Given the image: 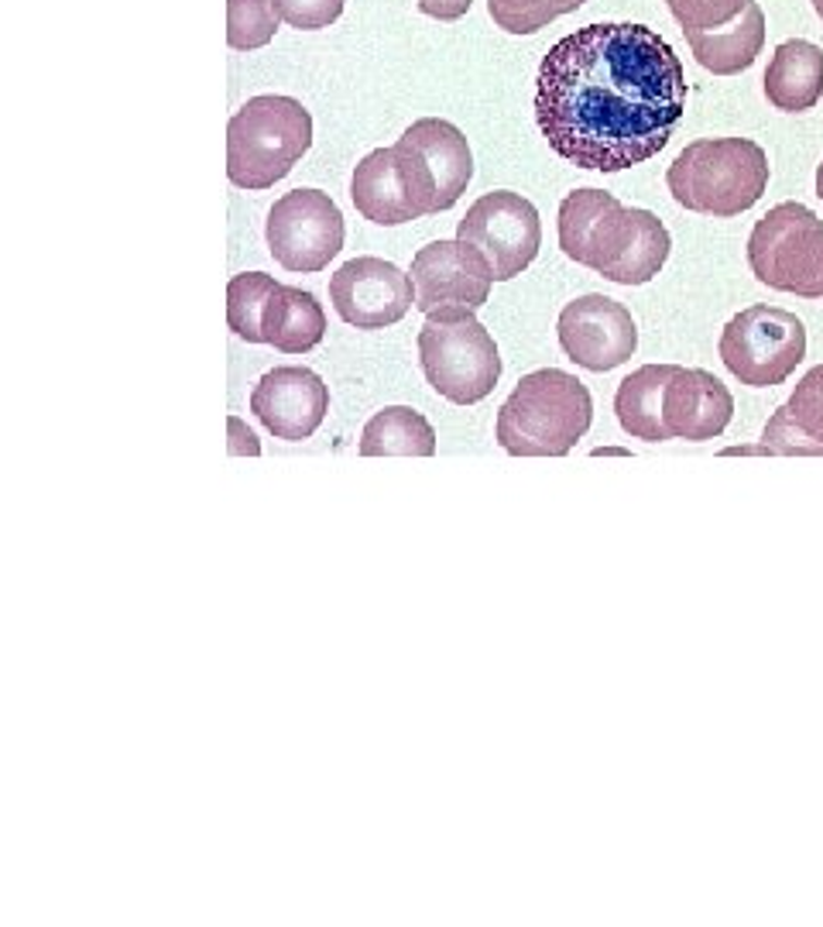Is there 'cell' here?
I'll return each instance as SVG.
<instances>
[{
    "mask_svg": "<svg viewBox=\"0 0 823 927\" xmlns=\"http://www.w3.org/2000/svg\"><path fill=\"white\" fill-rule=\"evenodd\" d=\"M683 62L659 32L604 21L560 38L539 65L536 121L560 158L625 172L670 145L686 114Z\"/></svg>",
    "mask_w": 823,
    "mask_h": 927,
    "instance_id": "obj_1",
    "label": "cell"
},
{
    "mask_svg": "<svg viewBox=\"0 0 823 927\" xmlns=\"http://www.w3.org/2000/svg\"><path fill=\"white\" fill-rule=\"evenodd\" d=\"M560 247L607 282L646 285L670 261L673 237L655 214L631 210L604 190H577L560 203Z\"/></svg>",
    "mask_w": 823,
    "mask_h": 927,
    "instance_id": "obj_2",
    "label": "cell"
},
{
    "mask_svg": "<svg viewBox=\"0 0 823 927\" xmlns=\"http://www.w3.org/2000/svg\"><path fill=\"white\" fill-rule=\"evenodd\" d=\"M593 423L590 389L577 375L539 368L501 402L494 437L512 458H566Z\"/></svg>",
    "mask_w": 823,
    "mask_h": 927,
    "instance_id": "obj_3",
    "label": "cell"
},
{
    "mask_svg": "<svg viewBox=\"0 0 823 927\" xmlns=\"http://www.w3.org/2000/svg\"><path fill=\"white\" fill-rule=\"evenodd\" d=\"M679 207L703 217H738L769 190V158L748 138L690 142L666 172Z\"/></svg>",
    "mask_w": 823,
    "mask_h": 927,
    "instance_id": "obj_4",
    "label": "cell"
},
{
    "mask_svg": "<svg viewBox=\"0 0 823 927\" xmlns=\"http://www.w3.org/2000/svg\"><path fill=\"white\" fill-rule=\"evenodd\" d=\"M312 145V118L295 97H250L226 124V179L247 193L271 190Z\"/></svg>",
    "mask_w": 823,
    "mask_h": 927,
    "instance_id": "obj_5",
    "label": "cell"
},
{
    "mask_svg": "<svg viewBox=\"0 0 823 927\" xmlns=\"http://www.w3.org/2000/svg\"><path fill=\"white\" fill-rule=\"evenodd\" d=\"M426 381L453 405H474L498 389L501 354L488 327L470 309L426 313L419 330Z\"/></svg>",
    "mask_w": 823,
    "mask_h": 927,
    "instance_id": "obj_6",
    "label": "cell"
},
{
    "mask_svg": "<svg viewBox=\"0 0 823 927\" xmlns=\"http://www.w3.org/2000/svg\"><path fill=\"white\" fill-rule=\"evenodd\" d=\"M754 279L799 300H823V220L803 203L772 207L748 237Z\"/></svg>",
    "mask_w": 823,
    "mask_h": 927,
    "instance_id": "obj_7",
    "label": "cell"
},
{
    "mask_svg": "<svg viewBox=\"0 0 823 927\" xmlns=\"http://www.w3.org/2000/svg\"><path fill=\"white\" fill-rule=\"evenodd\" d=\"M351 199L364 220L381 228H398V223L440 214L437 179L426 158L405 138L360 158L351 179Z\"/></svg>",
    "mask_w": 823,
    "mask_h": 927,
    "instance_id": "obj_8",
    "label": "cell"
},
{
    "mask_svg": "<svg viewBox=\"0 0 823 927\" xmlns=\"http://www.w3.org/2000/svg\"><path fill=\"white\" fill-rule=\"evenodd\" d=\"M807 357V327L796 313L779 306H748L721 333V361L741 386L772 389Z\"/></svg>",
    "mask_w": 823,
    "mask_h": 927,
    "instance_id": "obj_9",
    "label": "cell"
},
{
    "mask_svg": "<svg viewBox=\"0 0 823 927\" xmlns=\"http://www.w3.org/2000/svg\"><path fill=\"white\" fill-rule=\"evenodd\" d=\"M268 252L288 271H323L343 252V214L323 190H292L268 210Z\"/></svg>",
    "mask_w": 823,
    "mask_h": 927,
    "instance_id": "obj_10",
    "label": "cell"
},
{
    "mask_svg": "<svg viewBox=\"0 0 823 927\" xmlns=\"http://www.w3.org/2000/svg\"><path fill=\"white\" fill-rule=\"evenodd\" d=\"M456 237L488 258L494 282H508L529 268L542 247V220L529 199L494 190L484 193L456 223Z\"/></svg>",
    "mask_w": 823,
    "mask_h": 927,
    "instance_id": "obj_11",
    "label": "cell"
},
{
    "mask_svg": "<svg viewBox=\"0 0 823 927\" xmlns=\"http://www.w3.org/2000/svg\"><path fill=\"white\" fill-rule=\"evenodd\" d=\"M408 279L412 289H416V309L422 313H437V309L477 313L491 296L494 271L474 244L453 237L419 247L416 258H412Z\"/></svg>",
    "mask_w": 823,
    "mask_h": 927,
    "instance_id": "obj_12",
    "label": "cell"
},
{
    "mask_svg": "<svg viewBox=\"0 0 823 927\" xmlns=\"http://www.w3.org/2000/svg\"><path fill=\"white\" fill-rule=\"evenodd\" d=\"M330 303L343 324L357 330H384L405 320V313L416 306V289L398 265L364 255L333 271Z\"/></svg>",
    "mask_w": 823,
    "mask_h": 927,
    "instance_id": "obj_13",
    "label": "cell"
},
{
    "mask_svg": "<svg viewBox=\"0 0 823 927\" xmlns=\"http://www.w3.org/2000/svg\"><path fill=\"white\" fill-rule=\"evenodd\" d=\"M560 347L574 365L587 371H614L638 351V327L625 303L590 292L560 313Z\"/></svg>",
    "mask_w": 823,
    "mask_h": 927,
    "instance_id": "obj_14",
    "label": "cell"
},
{
    "mask_svg": "<svg viewBox=\"0 0 823 927\" xmlns=\"http://www.w3.org/2000/svg\"><path fill=\"white\" fill-rule=\"evenodd\" d=\"M250 413H255L271 437L299 443L309 440L330 413V389L312 368H274L258 378L250 392Z\"/></svg>",
    "mask_w": 823,
    "mask_h": 927,
    "instance_id": "obj_15",
    "label": "cell"
},
{
    "mask_svg": "<svg viewBox=\"0 0 823 927\" xmlns=\"http://www.w3.org/2000/svg\"><path fill=\"white\" fill-rule=\"evenodd\" d=\"M730 416H735V399L717 375L703 368H673L666 395H662V419H666L670 440H714L727 429Z\"/></svg>",
    "mask_w": 823,
    "mask_h": 927,
    "instance_id": "obj_16",
    "label": "cell"
},
{
    "mask_svg": "<svg viewBox=\"0 0 823 927\" xmlns=\"http://www.w3.org/2000/svg\"><path fill=\"white\" fill-rule=\"evenodd\" d=\"M741 454L823 458V365L796 381L789 402L765 423L762 447H745Z\"/></svg>",
    "mask_w": 823,
    "mask_h": 927,
    "instance_id": "obj_17",
    "label": "cell"
},
{
    "mask_svg": "<svg viewBox=\"0 0 823 927\" xmlns=\"http://www.w3.org/2000/svg\"><path fill=\"white\" fill-rule=\"evenodd\" d=\"M402 138L426 158L432 179H437L440 214L450 210L453 203L467 193L470 179H474V155H470L464 131L443 118H422L412 124Z\"/></svg>",
    "mask_w": 823,
    "mask_h": 927,
    "instance_id": "obj_18",
    "label": "cell"
},
{
    "mask_svg": "<svg viewBox=\"0 0 823 927\" xmlns=\"http://www.w3.org/2000/svg\"><path fill=\"white\" fill-rule=\"evenodd\" d=\"M765 97L783 114H803L823 97V49L807 38L783 41L765 70Z\"/></svg>",
    "mask_w": 823,
    "mask_h": 927,
    "instance_id": "obj_19",
    "label": "cell"
},
{
    "mask_svg": "<svg viewBox=\"0 0 823 927\" xmlns=\"http://www.w3.org/2000/svg\"><path fill=\"white\" fill-rule=\"evenodd\" d=\"M686 41H690L693 59L703 70H711L714 76H738L751 70L754 59L762 52L765 14L754 0H748L745 11L735 21H727V25L711 28V32H686Z\"/></svg>",
    "mask_w": 823,
    "mask_h": 927,
    "instance_id": "obj_20",
    "label": "cell"
},
{
    "mask_svg": "<svg viewBox=\"0 0 823 927\" xmlns=\"http://www.w3.org/2000/svg\"><path fill=\"white\" fill-rule=\"evenodd\" d=\"M265 344L282 354H309L327 337V313L312 292L299 285H274L261 316Z\"/></svg>",
    "mask_w": 823,
    "mask_h": 927,
    "instance_id": "obj_21",
    "label": "cell"
},
{
    "mask_svg": "<svg viewBox=\"0 0 823 927\" xmlns=\"http://www.w3.org/2000/svg\"><path fill=\"white\" fill-rule=\"evenodd\" d=\"M673 368L676 365H642L617 386L614 413L628 437L646 443L670 440L666 419H662V395H666V381Z\"/></svg>",
    "mask_w": 823,
    "mask_h": 927,
    "instance_id": "obj_22",
    "label": "cell"
},
{
    "mask_svg": "<svg viewBox=\"0 0 823 927\" xmlns=\"http://www.w3.org/2000/svg\"><path fill=\"white\" fill-rule=\"evenodd\" d=\"M357 450L360 458H432L437 454V429L408 405H384L364 426Z\"/></svg>",
    "mask_w": 823,
    "mask_h": 927,
    "instance_id": "obj_23",
    "label": "cell"
},
{
    "mask_svg": "<svg viewBox=\"0 0 823 927\" xmlns=\"http://www.w3.org/2000/svg\"><path fill=\"white\" fill-rule=\"evenodd\" d=\"M274 276L268 271H244V276H234L231 285H226V324L231 330L247 344H265L261 333V316L265 306L274 292Z\"/></svg>",
    "mask_w": 823,
    "mask_h": 927,
    "instance_id": "obj_24",
    "label": "cell"
},
{
    "mask_svg": "<svg viewBox=\"0 0 823 927\" xmlns=\"http://www.w3.org/2000/svg\"><path fill=\"white\" fill-rule=\"evenodd\" d=\"M587 0H488L494 25L508 35H536L556 17L574 14Z\"/></svg>",
    "mask_w": 823,
    "mask_h": 927,
    "instance_id": "obj_25",
    "label": "cell"
},
{
    "mask_svg": "<svg viewBox=\"0 0 823 927\" xmlns=\"http://www.w3.org/2000/svg\"><path fill=\"white\" fill-rule=\"evenodd\" d=\"M279 32V14L271 0H226V45L237 52H255Z\"/></svg>",
    "mask_w": 823,
    "mask_h": 927,
    "instance_id": "obj_26",
    "label": "cell"
},
{
    "mask_svg": "<svg viewBox=\"0 0 823 927\" xmlns=\"http://www.w3.org/2000/svg\"><path fill=\"white\" fill-rule=\"evenodd\" d=\"M748 0H666L670 14L683 25V32H711L745 11Z\"/></svg>",
    "mask_w": 823,
    "mask_h": 927,
    "instance_id": "obj_27",
    "label": "cell"
},
{
    "mask_svg": "<svg viewBox=\"0 0 823 927\" xmlns=\"http://www.w3.org/2000/svg\"><path fill=\"white\" fill-rule=\"evenodd\" d=\"M343 4H347V0H271L279 21H285V25L299 28V32L330 28L343 14Z\"/></svg>",
    "mask_w": 823,
    "mask_h": 927,
    "instance_id": "obj_28",
    "label": "cell"
},
{
    "mask_svg": "<svg viewBox=\"0 0 823 927\" xmlns=\"http://www.w3.org/2000/svg\"><path fill=\"white\" fill-rule=\"evenodd\" d=\"M474 8V0H419V11L437 21H456Z\"/></svg>",
    "mask_w": 823,
    "mask_h": 927,
    "instance_id": "obj_29",
    "label": "cell"
},
{
    "mask_svg": "<svg viewBox=\"0 0 823 927\" xmlns=\"http://www.w3.org/2000/svg\"><path fill=\"white\" fill-rule=\"evenodd\" d=\"M816 196L823 199V166L816 169Z\"/></svg>",
    "mask_w": 823,
    "mask_h": 927,
    "instance_id": "obj_30",
    "label": "cell"
},
{
    "mask_svg": "<svg viewBox=\"0 0 823 927\" xmlns=\"http://www.w3.org/2000/svg\"><path fill=\"white\" fill-rule=\"evenodd\" d=\"M813 11L820 14V21H823V0H813Z\"/></svg>",
    "mask_w": 823,
    "mask_h": 927,
    "instance_id": "obj_31",
    "label": "cell"
}]
</instances>
